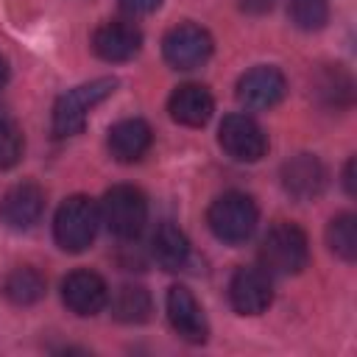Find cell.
<instances>
[{
	"mask_svg": "<svg viewBox=\"0 0 357 357\" xmlns=\"http://www.w3.org/2000/svg\"><path fill=\"white\" fill-rule=\"evenodd\" d=\"M282 187L296 201H312L326 187V167L312 153H298L282 165Z\"/></svg>",
	"mask_w": 357,
	"mask_h": 357,
	"instance_id": "obj_14",
	"label": "cell"
},
{
	"mask_svg": "<svg viewBox=\"0 0 357 357\" xmlns=\"http://www.w3.org/2000/svg\"><path fill=\"white\" fill-rule=\"evenodd\" d=\"M162 56L173 70H195L212 56V36L195 22H178L165 33Z\"/></svg>",
	"mask_w": 357,
	"mask_h": 357,
	"instance_id": "obj_6",
	"label": "cell"
},
{
	"mask_svg": "<svg viewBox=\"0 0 357 357\" xmlns=\"http://www.w3.org/2000/svg\"><path fill=\"white\" fill-rule=\"evenodd\" d=\"M22 148H25L22 131L17 128L14 120H8V117L0 114V170L14 167L22 159Z\"/></svg>",
	"mask_w": 357,
	"mask_h": 357,
	"instance_id": "obj_22",
	"label": "cell"
},
{
	"mask_svg": "<svg viewBox=\"0 0 357 357\" xmlns=\"http://www.w3.org/2000/svg\"><path fill=\"white\" fill-rule=\"evenodd\" d=\"M237 3H240V8H243L245 14H265V11L273 8L276 0H237Z\"/></svg>",
	"mask_w": 357,
	"mask_h": 357,
	"instance_id": "obj_25",
	"label": "cell"
},
{
	"mask_svg": "<svg viewBox=\"0 0 357 357\" xmlns=\"http://www.w3.org/2000/svg\"><path fill=\"white\" fill-rule=\"evenodd\" d=\"M257 220H259L257 204L245 192H223L212 201V206L206 212V223H209L212 234L231 245L245 243L254 234Z\"/></svg>",
	"mask_w": 357,
	"mask_h": 357,
	"instance_id": "obj_4",
	"label": "cell"
},
{
	"mask_svg": "<svg viewBox=\"0 0 357 357\" xmlns=\"http://www.w3.org/2000/svg\"><path fill=\"white\" fill-rule=\"evenodd\" d=\"M167 321L176 329V335L187 343H206L209 337V326L204 318L201 304L195 301V296L184 287V284H173L167 290Z\"/></svg>",
	"mask_w": 357,
	"mask_h": 357,
	"instance_id": "obj_10",
	"label": "cell"
},
{
	"mask_svg": "<svg viewBox=\"0 0 357 357\" xmlns=\"http://www.w3.org/2000/svg\"><path fill=\"white\" fill-rule=\"evenodd\" d=\"M167 112H170V117L176 123L198 128V126H206V120L212 117L215 100H212L206 86H201V84H181V86L173 89V95L167 100Z\"/></svg>",
	"mask_w": 357,
	"mask_h": 357,
	"instance_id": "obj_15",
	"label": "cell"
},
{
	"mask_svg": "<svg viewBox=\"0 0 357 357\" xmlns=\"http://www.w3.org/2000/svg\"><path fill=\"white\" fill-rule=\"evenodd\" d=\"M3 293L11 304L17 307H28V304H36L42 296H45V276L31 268V265H20L14 268L6 282H3Z\"/></svg>",
	"mask_w": 357,
	"mask_h": 357,
	"instance_id": "obj_19",
	"label": "cell"
},
{
	"mask_svg": "<svg viewBox=\"0 0 357 357\" xmlns=\"http://www.w3.org/2000/svg\"><path fill=\"white\" fill-rule=\"evenodd\" d=\"M229 301L240 315H259L273 301L271 276L262 268H237L229 282Z\"/></svg>",
	"mask_w": 357,
	"mask_h": 357,
	"instance_id": "obj_9",
	"label": "cell"
},
{
	"mask_svg": "<svg viewBox=\"0 0 357 357\" xmlns=\"http://www.w3.org/2000/svg\"><path fill=\"white\" fill-rule=\"evenodd\" d=\"M310 243L296 223H276L259 245V265L268 276H293L307 268Z\"/></svg>",
	"mask_w": 357,
	"mask_h": 357,
	"instance_id": "obj_1",
	"label": "cell"
},
{
	"mask_svg": "<svg viewBox=\"0 0 357 357\" xmlns=\"http://www.w3.org/2000/svg\"><path fill=\"white\" fill-rule=\"evenodd\" d=\"M318 92H326L329 95V103H340V100H349L351 95V81L343 70L335 67V73L329 70L326 73V81H321V89Z\"/></svg>",
	"mask_w": 357,
	"mask_h": 357,
	"instance_id": "obj_23",
	"label": "cell"
},
{
	"mask_svg": "<svg viewBox=\"0 0 357 357\" xmlns=\"http://www.w3.org/2000/svg\"><path fill=\"white\" fill-rule=\"evenodd\" d=\"M326 243H329L332 254L351 262L357 257V218L351 212H343V215L332 218L329 226H326Z\"/></svg>",
	"mask_w": 357,
	"mask_h": 357,
	"instance_id": "obj_20",
	"label": "cell"
},
{
	"mask_svg": "<svg viewBox=\"0 0 357 357\" xmlns=\"http://www.w3.org/2000/svg\"><path fill=\"white\" fill-rule=\"evenodd\" d=\"M142 47V33L134 22L126 20H109L95 28L92 33V50L103 61H128L139 53Z\"/></svg>",
	"mask_w": 357,
	"mask_h": 357,
	"instance_id": "obj_13",
	"label": "cell"
},
{
	"mask_svg": "<svg viewBox=\"0 0 357 357\" xmlns=\"http://www.w3.org/2000/svg\"><path fill=\"white\" fill-rule=\"evenodd\" d=\"M151 257L162 271H181L190 259V243L173 223H162L151 237Z\"/></svg>",
	"mask_w": 357,
	"mask_h": 357,
	"instance_id": "obj_17",
	"label": "cell"
},
{
	"mask_svg": "<svg viewBox=\"0 0 357 357\" xmlns=\"http://www.w3.org/2000/svg\"><path fill=\"white\" fill-rule=\"evenodd\" d=\"M6 81H8V64H6V59L0 56V89H3Z\"/></svg>",
	"mask_w": 357,
	"mask_h": 357,
	"instance_id": "obj_27",
	"label": "cell"
},
{
	"mask_svg": "<svg viewBox=\"0 0 357 357\" xmlns=\"http://www.w3.org/2000/svg\"><path fill=\"white\" fill-rule=\"evenodd\" d=\"M151 293L139 284H120L112 296V315L120 324H145L151 318Z\"/></svg>",
	"mask_w": 357,
	"mask_h": 357,
	"instance_id": "obj_18",
	"label": "cell"
},
{
	"mask_svg": "<svg viewBox=\"0 0 357 357\" xmlns=\"http://www.w3.org/2000/svg\"><path fill=\"white\" fill-rule=\"evenodd\" d=\"M218 142L237 162H259L268 151L262 126L248 114H226L218 128Z\"/></svg>",
	"mask_w": 357,
	"mask_h": 357,
	"instance_id": "obj_7",
	"label": "cell"
},
{
	"mask_svg": "<svg viewBox=\"0 0 357 357\" xmlns=\"http://www.w3.org/2000/svg\"><path fill=\"white\" fill-rule=\"evenodd\" d=\"M343 187H346L349 195L354 192V159L346 162V170H343Z\"/></svg>",
	"mask_w": 357,
	"mask_h": 357,
	"instance_id": "obj_26",
	"label": "cell"
},
{
	"mask_svg": "<svg viewBox=\"0 0 357 357\" xmlns=\"http://www.w3.org/2000/svg\"><path fill=\"white\" fill-rule=\"evenodd\" d=\"M114 89H117V78H109L106 75V78H95L89 84H81V86L64 92L56 100V106H53V123H50L53 137H59V139L75 137L84 128L89 112L98 103H103Z\"/></svg>",
	"mask_w": 357,
	"mask_h": 357,
	"instance_id": "obj_2",
	"label": "cell"
},
{
	"mask_svg": "<svg viewBox=\"0 0 357 357\" xmlns=\"http://www.w3.org/2000/svg\"><path fill=\"white\" fill-rule=\"evenodd\" d=\"M287 14L296 28L318 31L329 20V0H287Z\"/></svg>",
	"mask_w": 357,
	"mask_h": 357,
	"instance_id": "obj_21",
	"label": "cell"
},
{
	"mask_svg": "<svg viewBox=\"0 0 357 357\" xmlns=\"http://www.w3.org/2000/svg\"><path fill=\"white\" fill-rule=\"evenodd\" d=\"M120 6L131 14H151L162 6V0H120Z\"/></svg>",
	"mask_w": 357,
	"mask_h": 357,
	"instance_id": "obj_24",
	"label": "cell"
},
{
	"mask_svg": "<svg viewBox=\"0 0 357 357\" xmlns=\"http://www.w3.org/2000/svg\"><path fill=\"white\" fill-rule=\"evenodd\" d=\"M42 212H45V190L33 181L14 184L0 198V220L14 231L31 229L42 218Z\"/></svg>",
	"mask_w": 357,
	"mask_h": 357,
	"instance_id": "obj_11",
	"label": "cell"
},
{
	"mask_svg": "<svg viewBox=\"0 0 357 357\" xmlns=\"http://www.w3.org/2000/svg\"><path fill=\"white\" fill-rule=\"evenodd\" d=\"M61 298L75 315H95L109 301V287L95 271H73L61 282Z\"/></svg>",
	"mask_w": 357,
	"mask_h": 357,
	"instance_id": "obj_12",
	"label": "cell"
},
{
	"mask_svg": "<svg viewBox=\"0 0 357 357\" xmlns=\"http://www.w3.org/2000/svg\"><path fill=\"white\" fill-rule=\"evenodd\" d=\"M100 220L120 240H134L148 220V201L131 184H117L106 190L100 201Z\"/></svg>",
	"mask_w": 357,
	"mask_h": 357,
	"instance_id": "obj_5",
	"label": "cell"
},
{
	"mask_svg": "<svg viewBox=\"0 0 357 357\" xmlns=\"http://www.w3.org/2000/svg\"><path fill=\"white\" fill-rule=\"evenodd\" d=\"M151 148V126L139 117H126L109 128V151L117 162H137Z\"/></svg>",
	"mask_w": 357,
	"mask_h": 357,
	"instance_id": "obj_16",
	"label": "cell"
},
{
	"mask_svg": "<svg viewBox=\"0 0 357 357\" xmlns=\"http://www.w3.org/2000/svg\"><path fill=\"white\" fill-rule=\"evenodd\" d=\"M100 223V209L86 195H70L53 218V237L59 248L70 254H81L92 245Z\"/></svg>",
	"mask_w": 357,
	"mask_h": 357,
	"instance_id": "obj_3",
	"label": "cell"
},
{
	"mask_svg": "<svg viewBox=\"0 0 357 357\" xmlns=\"http://www.w3.org/2000/svg\"><path fill=\"white\" fill-rule=\"evenodd\" d=\"M284 92H287V81H284L282 70L268 67V64L251 67L237 81V100L254 112L276 106L284 98Z\"/></svg>",
	"mask_w": 357,
	"mask_h": 357,
	"instance_id": "obj_8",
	"label": "cell"
}]
</instances>
